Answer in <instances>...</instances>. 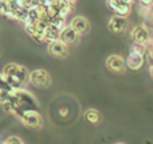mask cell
<instances>
[{"mask_svg":"<svg viewBox=\"0 0 153 144\" xmlns=\"http://www.w3.org/2000/svg\"><path fill=\"white\" fill-rule=\"evenodd\" d=\"M106 3H108L109 8L116 12V15L125 16V18H126V16L130 13L132 4L125 1V0H106Z\"/></svg>","mask_w":153,"mask_h":144,"instance_id":"cell-6","label":"cell"},{"mask_svg":"<svg viewBox=\"0 0 153 144\" xmlns=\"http://www.w3.org/2000/svg\"><path fill=\"white\" fill-rule=\"evenodd\" d=\"M117 144H122V143H117Z\"/></svg>","mask_w":153,"mask_h":144,"instance_id":"cell-18","label":"cell"},{"mask_svg":"<svg viewBox=\"0 0 153 144\" xmlns=\"http://www.w3.org/2000/svg\"><path fill=\"white\" fill-rule=\"evenodd\" d=\"M106 67H108L110 72L116 73V74H121L126 70V61L122 58L121 55H110L108 59H106Z\"/></svg>","mask_w":153,"mask_h":144,"instance_id":"cell-4","label":"cell"},{"mask_svg":"<svg viewBox=\"0 0 153 144\" xmlns=\"http://www.w3.org/2000/svg\"><path fill=\"white\" fill-rule=\"evenodd\" d=\"M85 119H86V121L90 124H98L101 121V115H100V112L95 109H87L86 112H85Z\"/></svg>","mask_w":153,"mask_h":144,"instance_id":"cell-14","label":"cell"},{"mask_svg":"<svg viewBox=\"0 0 153 144\" xmlns=\"http://www.w3.org/2000/svg\"><path fill=\"white\" fill-rule=\"evenodd\" d=\"M70 26H71L79 35L86 34V32H89V30H90L89 20H87L86 18H83V16H75V18L71 20Z\"/></svg>","mask_w":153,"mask_h":144,"instance_id":"cell-11","label":"cell"},{"mask_svg":"<svg viewBox=\"0 0 153 144\" xmlns=\"http://www.w3.org/2000/svg\"><path fill=\"white\" fill-rule=\"evenodd\" d=\"M12 93H13V100L16 101V104L23 108L24 110H30V109L38 110L39 109V102L35 98V96L32 93H30L28 90H26L24 88L13 89Z\"/></svg>","mask_w":153,"mask_h":144,"instance_id":"cell-1","label":"cell"},{"mask_svg":"<svg viewBox=\"0 0 153 144\" xmlns=\"http://www.w3.org/2000/svg\"><path fill=\"white\" fill-rule=\"evenodd\" d=\"M0 90H13V88L10 85V82L7 81V78H5V75L3 74V73H0Z\"/></svg>","mask_w":153,"mask_h":144,"instance_id":"cell-16","label":"cell"},{"mask_svg":"<svg viewBox=\"0 0 153 144\" xmlns=\"http://www.w3.org/2000/svg\"><path fill=\"white\" fill-rule=\"evenodd\" d=\"M50 24H51V26H54V27H56L59 31H62V30L67 26V24H66V18L59 16V15L55 16V18H51L50 19Z\"/></svg>","mask_w":153,"mask_h":144,"instance_id":"cell-15","label":"cell"},{"mask_svg":"<svg viewBox=\"0 0 153 144\" xmlns=\"http://www.w3.org/2000/svg\"><path fill=\"white\" fill-rule=\"evenodd\" d=\"M144 65V53L141 51H130L129 57L126 59V66L132 70L141 69Z\"/></svg>","mask_w":153,"mask_h":144,"instance_id":"cell-9","label":"cell"},{"mask_svg":"<svg viewBox=\"0 0 153 144\" xmlns=\"http://www.w3.org/2000/svg\"><path fill=\"white\" fill-rule=\"evenodd\" d=\"M132 39L134 43H138V45H144L151 40V34H149V30L146 28L145 26H136L132 30Z\"/></svg>","mask_w":153,"mask_h":144,"instance_id":"cell-7","label":"cell"},{"mask_svg":"<svg viewBox=\"0 0 153 144\" xmlns=\"http://www.w3.org/2000/svg\"><path fill=\"white\" fill-rule=\"evenodd\" d=\"M109 30L114 34H122L128 27V20L125 16H120V15H114L113 18L109 20L108 24Z\"/></svg>","mask_w":153,"mask_h":144,"instance_id":"cell-8","label":"cell"},{"mask_svg":"<svg viewBox=\"0 0 153 144\" xmlns=\"http://www.w3.org/2000/svg\"><path fill=\"white\" fill-rule=\"evenodd\" d=\"M8 77H15V78H18V80L22 82V85H23V86H26L27 84L30 82V72H28V70H27L24 66H20V65L18 66V69H16L15 74H13V75H8Z\"/></svg>","mask_w":153,"mask_h":144,"instance_id":"cell-13","label":"cell"},{"mask_svg":"<svg viewBox=\"0 0 153 144\" xmlns=\"http://www.w3.org/2000/svg\"><path fill=\"white\" fill-rule=\"evenodd\" d=\"M20 121L26 127H28V128H32V129L40 128V127H42V124H43L42 116L39 115V112H38V110H34V109L26 110V112L22 115Z\"/></svg>","mask_w":153,"mask_h":144,"instance_id":"cell-3","label":"cell"},{"mask_svg":"<svg viewBox=\"0 0 153 144\" xmlns=\"http://www.w3.org/2000/svg\"><path fill=\"white\" fill-rule=\"evenodd\" d=\"M47 51L50 55L55 57V58H65V57H67V54H69V47H67V45L63 40L56 39V40H53V42L48 43Z\"/></svg>","mask_w":153,"mask_h":144,"instance_id":"cell-5","label":"cell"},{"mask_svg":"<svg viewBox=\"0 0 153 144\" xmlns=\"http://www.w3.org/2000/svg\"><path fill=\"white\" fill-rule=\"evenodd\" d=\"M59 34H61V31H59L56 27L48 24V26L46 27L45 32H43V37H45V43H47V45H48V43L53 42V40L59 39Z\"/></svg>","mask_w":153,"mask_h":144,"instance_id":"cell-12","label":"cell"},{"mask_svg":"<svg viewBox=\"0 0 153 144\" xmlns=\"http://www.w3.org/2000/svg\"><path fill=\"white\" fill-rule=\"evenodd\" d=\"M3 144H24V143H23V140H22L20 137H18V136H10V137H7V139H5V142L3 143Z\"/></svg>","mask_w":153,"mask_h":144,"instance_id":"cell-17","label":"cell"},{"mask_svg":"<svg viewBox=\"0 0 153 144\" xmlns=\"http://www.w3.org/2000/svg\"><path fill=\"white\" fill-rule=\"evenodd\" d=\"M78 38H79V34L71 26H66L61 31V34H59V39L63 40L67 46L73 45V43H76L78 42Z\"/></svg>","mask_w":153,"mask_h":144,"instance_id":"cell-10","label":"cell"},{"mask_svg":"<svg viewBox=\"0 0 153 144\" xmlns=\"http://www.w3.org/2000/svg\"><path fill=\"white\" fill-rule=\"evenodd\" d=\"M30 82L34 86H36V88L47 89V88H50V85H51V77L46 70L36 69L30 73Z\"/></svg>","mask_w":153,"mask_h":144,"instance_id":"cell-2","label":"cell"}]
</instances>
